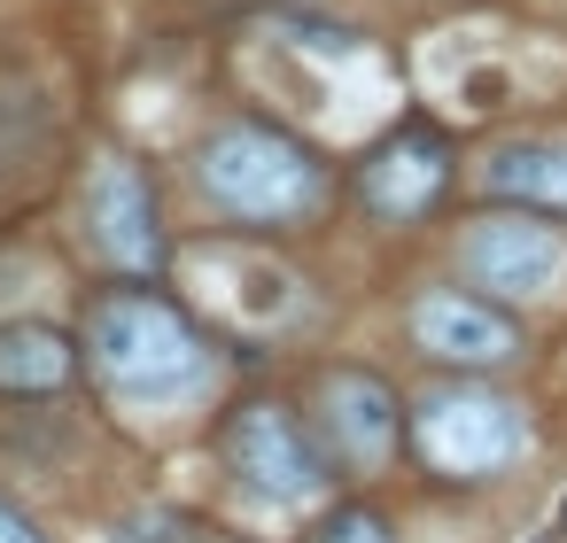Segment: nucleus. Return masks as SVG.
<instances>
[{
  "mask_svg": "<svg viewBox=\"0 0 567 543\" xmlns=\"http://www.w3.org/2000/svg\"><path fill=\"white\" fill-rule=\"evenodd\" d=\"M0 543H48V535H40V520H32V512H17L9 497H0Z\"/></svg>",
  "mask_w": 567,
  "mask_h": 543,
  "instance_id": "4468645a",
  "label": "nucleus"
},
{
  "mask_svg": "<svg viewBox=\"0 0 567 543\" xmlns=\"http://www.w3.org/2000/svg\"><path fill=\"white\" fill-rule=\"evenodd\" d=\"M482 179L497 195H520V202H559L567 210V140H513L482 164Z\"/></svg>",
  "mask_w": 567,
  "mask_h": 543,
  "instance_id": "f8f14e48",
  "label": "nucleus"
},
{
  "mask_svg": "<svg viewBox=\"0 0 567 543\" xmlns=\"http://www.w3.org/2000/svg\"><path fill=\"white\" fill-rule=\"evenodd\" d=\"M195 179L203 195L241 218V226H288L319 202V164L311 148H296L288 133L272 125H218L203 148H195Z\"/></svg>",
  "mask_w": 567,
  "mask_h": 543,
  "instance_id": "f03ea898",
  "label": "nucleus"
},
{
  "mask_svg": "<svg viewBox=\"0 0 567 543\" xmlns=\"http://www.w3.org/2000/svg\"><path fill=\"white\" fill-rule=\"evenodd\" d=\"M48 140H55V109H48V94H40L24 71H0V195L24 187V179L40 171Z\"/></svg>",
  "mask_w": 567,
  "mask_h": 543,
  "instance_id": "9b49d317",
  "label": "nucleus"
},
{
  "mask_svg": "<svg viewBox=\"0 0 567 543\" xmlns=\"http://www.w3.org/2000/svg\"><path fill=\"white\" fill-rule=\"evenodd\" d=\"M420 450H427L443 473H497V466L520 450V411H513L505 396H482V388L427 396V404H420Z\"/></svg>",
  "mask_w": 567,
  "mask_h": 543,
  "instance_id": "39448f33",
  "label": "nucleus"
},
{
  "mask_svg": "<svg viewBox=\"0 0 567 543\" xmlns=\"http://www.w3.org/2000/svg\"><path fill=\"white\" fill-rule=\"evenodd\" d=\"M458 264H466L474 288H489V295H505V303H536V295L559 288L567 249H559L551 226H536V218H520V210H497V218H474V226L458 233Z\"/></svg>",
  "mask_w": 567,
  "mask_h": 543,
  "instance_id": "20e7f679",
  "label": "nucleus"
},
{
  "mask_svg": "<svg viewBox=\"0 0 567 543\" xmlns=\"http://www.w3.org/2000/svg\"><path fill=\"white\" fill-rule=\"evenodd\" d=\"M226 466H234L257 497H272V504H303V497L327 489V458H319V442L296 427L288 404H241V411L226 419Z\"/></svg>",
  "mask_w": 567,
  "mask_h": 543,
  "instance_id": "7ed1b4c3",
  "label": "nucleus"
},
{
  "mask_svg": "<svg viewBox=\"0 0 567 543\" xmlns=\"http://www.w3.org/2000/svg\"><path fill=\"white\" fill-rule=\"evenodd\" d=\"M559 543H567V504H559Z\"/></svg>",
  "mask_w": 567,
  "mask_h": 543,
  "instance_id": "2eb2a0df",
  "label": "nucleus"
},
{
  "mask_svg": "<svg viewBox=\"0 0 567 543\" xmlns=\"http://www.w3.org/2000/svg\"><path fill=\"white\" fill-rule=\"evenodd\" d=\"M412 334L443 365H505L513 357V319L489 311V303H474V295H427L412 311Z\"/></svg>",
  "mask_w": 567,
  "mask_h": 543,
  "instance_id": "6e6552de",
  "label": "nucleus"
},
{
  "mask_svg": "<svg viewBox=\"0 0 567 543\" xmlns=\"http://www.w3.org/2000/svg\"><path fill=\"white\" fill-rule=\"evenodd\" d=\"M319 427H327V442H334L342 466L373 473L396 450V396H389V380L381 373H358V365L327 373L319 380Z\"/></svg>",
  "mask_w": 567,
  "mask_h": 543,
  "instance_id": "0eeeda50",
  "label": "nucleus"
},
{
  "mask_svg": "<svg viewBox=\"0 0 567 543\" xmlns=\"http://www.w3.org/2000/svg\"><path fill=\"white\" fill-rule=\"evenodd\" d=\"M79 373V342L40 319H0V396H55Z\"/></svg>",
  "mask_w": 567,
  "mask_h": 543,
  "instance_id": "9d476101",
  "label": "nucleus"
},
{
  "mask_svg": "<svg viewBox=\"0 0 567 543\" xmlns=\"http://www.w3.org/2000/svg\"><path fill=\"white\" fill-rule=\"evenodd\" d=\"M443 140L427 133V125H404L396 140H381L373 148V164H365V202L381 210V218H420L427 202H435V187H443Z\"/></svg>",
  "mask_w": 567,
  "mask_h": 543,
  "instance_id": "1a4fd4ad",
  "label": "nucleus"
},
{
  "mask_svg": "<svg viewBox=\"0 0 567 543\" xmlns=\"http://www.w3.org/2000/svg\"><path fill=\"white\" fill-rule=\"evenodd\" d=\"M311 543H389V528H381L373 512H358V504H342V512H327V520L311 528Z\"/></svg>",
  "mask_w": 567,
  "mask_h": 543,
  "instance_id": "ddd939ff",
  "label": "nucleus"
},
{
  "mask_svg": "<svg viewBox=\"0 0 567 543\" xmlns=\"http://www.w3.org/2000/svg\"><path fill=\"white\" fill-rule=\"evenodd\" d=\"M86 357L117 404H179L210 373V342L195 319L148 288H117L86 311Z\"/></svg>",
  "mask_w": 567,
  "mask_h": 543,
  "instance_id": "f257e3e1",
  "label": "nucleus"
},
{
  "mask_svg": "<svg viewBox=\"0 0 567 543\" xmlns=\"http://www.w3.org/2000/svg\"><path fill=\"white\" fill-rule=\"evenodd\" d=\"M86 241L117 264V272H156L164 264V226H156V195L141 179V164L102 156L86 179Z\"/></svg>",
  "mask_w": 567,
  "mask_h": 543,
  "instance_id": "423d86ee",
  "label": "nucleus"
}]
</instances>
